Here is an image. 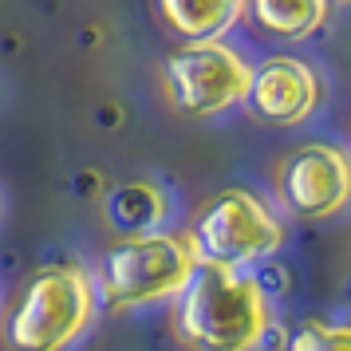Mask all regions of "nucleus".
Listing matches in <instances>:
<instances>
[{
	"mask_svg": "<svg viewBox=\"0 0 351 351\" xmlns=\"http://www.w3.org/2000/svg\"><path fill=\"white\" fill-rule=\"evenodd\" d=\"M178 332L197 351H256L269 332V300L256 276L197 265L178 292Z\"/></svg>",
	"mask_w": 351,
	"mask_h": 351,
	"instance_id": "obj_1",
	"label": "nucleus"
},
{
	"mask_svg": "<svg viewBox=\"0 0 351 351\" xmlns=\"http://www.w3.org/2000/svg\"><path fill=\"white\" fill-rule=\"evenodd\" d=\"M95 319L91 272L64 261L44 265L28 276L16 308L8 316V343L16 351H67Z\"/></svg>",
	"mask_w": 351,
	"mask_h": 351,
	"instance_id": "obj_2",
	"label": "nucleus"
},
{
	"mask_svg": "<svg viewBox=\"0 0 351 351\" xmlns=\"http://www.w3.org/2000/svg\"><path fill=\"white\" fill-rule=\"evenodd\" d=\"M197 269L190 237L178 233H143L123 237L99 265V296L111 312L146 308L178 296Z\"/></svg>",
	"mask_w": 351,
	"mask_h": 351,
	"instance_id": "obj_3",
	"label": "nucleus"
},
{
	"mask_svg": "<svg viewBox=\"0 0 351 351\" xmlns=\"http://www.w3.org/2000/svg\"><path fill=\"white\" fill-rule=\"evenodd\" d=\"M280 241H285V225L249 190L213 193L190 229V249L197 265H217V269H241L249 261L272 256Z\"/></svg>",
	"mask_w": 351,
	"mask_h": 351,
	"instance_id": "obj_4",
	"label": "nucleus"
},
{
	"mask_svg": "<svg viewBox=\"0 0 351 351\" xmlns=\"http://www.w3.org/2000/svg\"><path fill=\"white\" fill-rule=\"evenodd\" d=\"M253 83V67L245 56L225 48L221 40H202L186 44L166 60V91L178 111L186 114H221L229 107L245 103Z\"/></svg>",
	"mask_w": 351,
	"mask_h": 351,
	"instance_id": "obj_5",
	"label": "nucleus"
},
{
	"mask_svg": "<svg viewBox=\"0 0 351 351\" xmlns=\"http://www.w3.org/2000/svg\"><path fill=\"white\" fill-rule=\"evenodd\" d=\"M276 193H280V202H285V209L292 217H304V221L335 217L339 209L348 206V193H351L348 154L328 143L300 146L280 166Z\"/></svg>",
	"mask_w": 351,
	"mask_h": 351,
	"instance_id": "obj_6",
	"label": "nucleus"
},
{
	"mask_svg": "<svg viewBox=\"0 0 351 351\" xmlns=\"http://www.w3.org/2000/svg\"><path fill=\"white\" fill-rule=\"evenodd\" d=\"M319 75L304 60L292 56H272L253 71L245 103L253 107L256 119L276 123V127H300L308 114L319 107Z\"/></svg>",
	"mask_w": 351,
	"mask_h": 351,
	"instance_id": "obj_7",
	"label": "nucleus"
},
{
	"mask_svg": "<svg viewBox=\"0 0 351 351\" xmlns=\"http://www.w3.org/2000/svg\"><path fill=\"white\" fill-rule=\"evenodd\" d=\"M158 4L170 28L182 32L190 44L225 36L245 12V0H158Z\"/></svg>",
	"mask_w": 351,
	"mask_h": 351,
	"instance_id": "obj_8",
	"label": "nucleus"
},
{
	"mask_svg": "<svg viewBox=\"0 0 351 351\" xmlns=\"http://www.w3.org/2000/svg\"><path fill=\"white\" fill-rule=\"evenodd\" d=\"M261 28L285 40H304L328 20V0H253Z\"/></svg>",
	"mask_w": 351,
	"mask_h": 351,
	"instance_id": "obj_9",
	"label": "nucleus"
},
{
	"mask_svg": "<svg viewBox=\"0 0 351 351\" xmlns=\"http://www.w3.org/2000/svg\"><path fill=\"white\" fill-rule=\"evenodd\" d=\"M107 213H111L114 229H123L130 237H143L146 229L166 213V197H162L154 186H146V182H130V186L111 193Z\"/></svg>",
	"mask_w": 351,
	"mask_h": 351,
	"instance_id": "obj_10",
	"label": "nucleus"
},
{
	"mask_svg": "<svg viewBox=\"0 0 351 351\" xmlns=\"http://www.w3.org/2000/svg\"><path fill=\"white\" fill-rule=\"evenodd\" d=\"M288 351H351V332L343 328V324L308 319L300 332L292 335Z\"/></svg>",
	"mask_w": 351,
	"mask_h": 351,
	"instance_id": "obj_11",
	"label": "nucleus"
}]
</instances>
